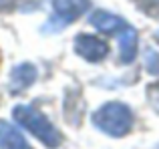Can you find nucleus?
Returning a JSON list of instances; mask_svg holds the SVG:
<instances>
[{
    "label": "nucleus",
    "instance_id": "1",
    "mask_svg": "<svg viewBox=\"0 0 159 149\" xmlns=\"http://www.w3.org/2000/svg\"><path fill=\"white\" fill-rule=\"evenodd\" d=\"M14 119L24 129L30 131L36 139H40L47 147L54 149V147L61 145V133H58L52 127V123L48 121L43 113H39L36 109H32V107H28V105H18V107H14Z\"/></svg>",
    "mask_w": 159,
    "mask_h": 149
},
{
    "label": "nucleus",
    "instance_id": "2",
    "mask_svg": "<svg viewBox=\"0 0 159 149\" xmlns=\"http://www.w3.org/2000/svg\"><path fill=\"white\" fill-rule=\"evenodd\" d=\"M93 123L101 131L113 135V137H121V135H125L131 129L133 117H131V111L125 105H121V103H109V105H103L93 115Z\"/></svg>",
    "mask_w": 159,
    "mask_h": 149
},
{
    "label": "nucleus",
    "instance_id": "3",
    "mask_svg": "<svg viewBox=\"0 0 159 149\" xmlns=\"http://www.w3.org/2000/svg\"><path fill=\"white\" fill-rule=\"evenodd\" d=\"M52 6H54L52 20H58L61 26H65L87 10L89 0H52Z\"/></svg>",
    "mask_w": 159,
    "mask_h": 149
},
{
    "label": "nucleus",
    "instance_id": "4",
    "mask_svg": "<svg viewBox=\"0 0 159 149\" xmlns=\"http://www.w3.org/2000/svg\"><path fill=\"white\" fill-rule=\"evenodd\" d=\"M75 48L87 61H101L107 55V44L101 38L91 34H79L77 40H75Z\"/></svg>",
    "mask_w": 159,
    "mask_h": 149
},
{
    "label": "nucleus",
    "instance_id": "5",
    "mask_svg": "<svg viewBox=\"0 0 159 149\" xmlns=\"http://www.w3.org/2000/svg\"><path fill=\"white\" fill-rule=\"evenodd\" d=\"M0 149H32L24 141L20 131L10 123L0 121Z\"/></svg>",
    "mask_w": 159,
    "mask_h": 149
},
{
    "label": "nucleus",
    "instance_id": "6",
    "mask_svg": "<svg viewBox=\"0 0 159 149\" xmlns=\"http://www.w3.org/2000/svg\"><path fill=\"white\" fill-rule=\"evenodd\" d=\"M34 79H36V69L32 67V65H28V63L18 65V67L12 69V74H10V89L14 91V93H18V91L30 87L32 83H34Z\"/></svg>",
    "mask_w": 159,
    "mask_h": 149
},
{
    "label": "nucleus",
    "instance_id": "7",
    "mask_svg": "<svg viewBox=\"0 0 159 149\" xmlns=\"http://www.w3.org/2000/svg\"><path fill=\"white\" fill-rule=\"evenodd\" d=\"M91 22L101 32H109V34H113V32H117V30H123V28L127 26L121 18H117V16H113V14H107V12H95V14L91 16Z\"/></svg>",
    "mask_w": 159,
    "mask_h": 149
},
{
    "label": "nucleus",
    "instance_id": "8",
    "mask_svg": "<svg viewBox=\"0 0 159 149\" xmlns=\"http://www.w3.org/2000/svg\"><path fill=\"white\" fill-rule=\"evenodd\" d=\"M135 52H137V34L133 28L125 26L121 32V56L125 63H131L135 59Z\"/></svg>",
    "mask_w": 159,
    "mask_h": 149
},
{
    "label": "nucleus",
    "instance_id": "9",
    "mask_svg": "<svg viewBox=\"0 0 159 149\" xmlns=\"http://www.w3.org/2000/svg\"><path fill=\"white\" fill-rule=\"evenodd\" d=\"M12 2H14V0H0V10H2V8H8Z\"/></svg>",
    "mask_w": 159,
    "mask_h": 149
}]
</instances>
